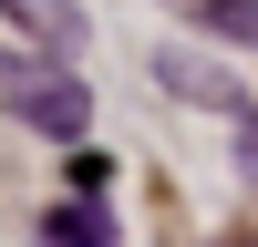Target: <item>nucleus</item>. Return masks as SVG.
I'll return each mask as SVG.
<instances>
[{"instance_id":"obj_1","label":"nucleus","mask_w":258,"mask_h":247,"mask_svg":"<svg viewBox=\"0 0 258 247\" xmlns=\"http://www.w3.org/2000/svg\"><path fill=\"white\" fill-rule=\"evenodd\" d=\"M52 247H114V206H52Z\"/></svg>"},{"instance_id":"obj_2","label":"nucleus","mask_w":258,"mask_h":247,"mask_svg":"<svg viewBox=\"0 0 258 247\" xmlns=\"http://www.w3.org/2000/svg\"><path fill=\"white\" fill-rule=\"evenodd\" d=\"M197 21L217 41H258V0H197Z\"/></svg>"},{"instance_id":"obj_3","label":"nucleus","mask_w":258,"mask_h":247,"mask_svg":"<svg viewBox=\"0 0 258 247\" xmlns=\"http://www.w3.org/2000/svg\"><path fill=\"white\" fill-rule=\"evenodd\" d=\"M31 113L52 124V134H83V103H73V93H31Z\"/></svg>"},{"instance_id":"obj_4","label":"nucleus","mask_w":258,"mask_h":247,"mask_svg":"<svg viewBox=\"0 0 258 247\" xmlns=\"http://www.w3.org/2000/svg\"><path fill=\"white\" fill-rule=\"evenodd\" d=\"M248 165H258V124H248Z\"/></svg>"}]
</instances>
